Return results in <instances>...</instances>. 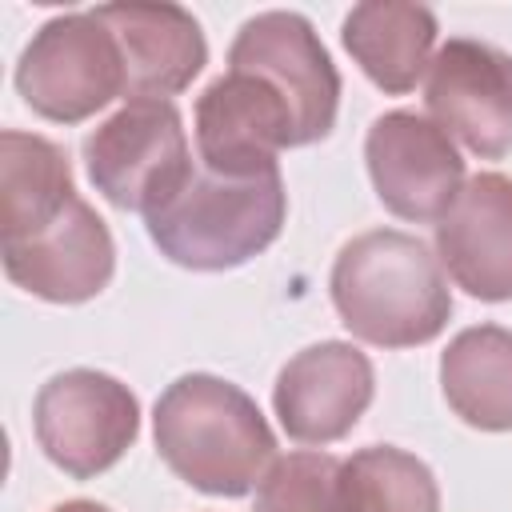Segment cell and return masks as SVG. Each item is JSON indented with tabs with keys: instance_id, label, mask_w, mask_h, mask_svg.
<instances>
[{
	"instance_id": "cell-9",
	"label": "cell",
	"mask_w": 512,
	"mask_h": 512,
	"mask_svg": "<svg viewBox=\"0 0 512 512\" xmlns=\"http://www.w3.org/2000/svg\"><path fill=\"white\" fill-rule=\"evenodd\" d=\"M376 196L400 220H440L464 184V160L448 132L416 112H388L364 140Z\"/></svg>"
},
{
	"instance_id": "cell-16",
	"label": "cell",
	"mask_w": 512,
	"mask_h": 512,
	"mask_svg": "<svg viewBox=\"0 0 512 512\" xmlns=\"http://www.w3.org/2000/svg\"><path fill=\"white\" fill-rule=\"evenodd\" d=\"M440 384L452 412L484 432L512 428V332L500 324L464 328L444 360Z\"/></svg>"
},
{
	"instance_id": "cell-20",
	"label": "cell",
	"mask_w": 512,
	"mask_h": 512,
	"mask_svg": "<svg viewBox=\"0 0 512 512\" xmlns=\"http://www.w3.org/2000/svg\"><path fill=\"white\" fill-rule=\"evenodd\" d=\"M52 512H108V508L104 504H92V500H68V504H60Z\"/></svg>"
},
{
	"instance_id": "cell-5",
	"label": "cell",
	"mask_w": 512,
	"mask_h": 512,
	"mask_svg": "<svg viewBox=\"0 0 512 512\" xmlns=\"http://www.w3.org/2000/svg\"><path fill=\"white\" fill-rule=\"evenodd\" d=\"M16 88L32 112L76 124L128 92L120 44L96 12L56 16L24 48Z\"/></svg>"
},
{
	"instance_id": "cell-6",
	"label": "cell",
	"mask_w": 512,
	"mask_h": 512,
	"mask_svg": "<svg viewBox=\"0 0 512 512\" xmlns=\"http://www.w3.org/2000/svg\"><path fill=\"white\" fill-rule=\"evenodd\" d=\"M44 456L76 480L112 468L140 432L136 396L104 372L72 368L52 376L32 408Z\"/></svg>"
},
{
	"instance_id": "cell-10",
	"label": "cell",
	"mask_w": 512,
	"mask_h": 512,
	"mask_svg": "<svg viewBox=\"0 0 512 512\" xmlns=\"http://www.w3.org/2000/svg\"><path fill=\"white\" fill-rule=\"evenodd\" d=\"M424 104L476 156H504L512 148V56L480 40H448L428 64Z\"/></svg>"
},
{
	"instance_id": "cell-17",
	"label": "cell",
	"mask_w": 512,
	"mask_h": 512,
	"mask_svg": "<svg viewBox=\"0 0 512 512\" xmlns=\"http://www.w3.org/2000/svg\"><path fill=\"white\" fill-rule=\"evenodd\" d=\"M76 196L64 152L28 132L0 136V244L40 232Z\"/></svg>"
},
{
	"instance_id": "cell-12",
	"label": "cell",
	"mask_w": 512,
	"mask_h": 512,
	"mask_svg": "<svg viewBox=\"0 0 512 512\" xmlns=\"http://www.w3.org/2000/svg\"><path fill=\"white\" fill-rule=\"evenodd\" d=\"M372 364L360 348L324 340L296 352L272 392L284 432L300 444H332L372 404Z\"/></svg>"
},
{
	"instance_id": "cell-4",
	"label": "cell",
	"mask_w": 512,
	"mask_h": 512,
	"mask_svg": "<svg viewBox=\"0 0 512 512\" xmlns=\"http://www.w3.org/2000/svg\"><path fill=\"white\" fill-rule=\"evenodd\" d=\"M96 192L124 212H160L192 180L180 112L168 100H128L84 140Z\"/></svg>"
},
{
	"instance_id": "cell-13",
	"label": "cell",
	"mask_w": 512,
	"mask_h": 512,
	"mask_svg": "<svg viewBox=\"0 0 512 512\" xmlns=\"http://www.w3.org/2000/svg\"><path fill=\"white\" fill-rule=\"evenodd\" d=\"M436 252L468 296L512 300V180L472 176L436 220Z\"/></svg>"
},
{
	"instance_id": "cell-15",
	"label": "cell",
	"mask_w": 512,
	"mask_h": 512,
	"mask_svg": "<svg viewBox=\"0 0 512 512\" xmlns=\"http://www.w3.org/2000/svg\"><path fill=\"white\" fill-rule=\"evenodd\" d=\"M432 40H436V16L404 0L360 4L344 20V48L364 68V76L392 96L408 92L420 80V72L432 64L428 60Z\"/></svg>"
},
{
	"instance_id": "cell-14",
	"label": "cell",
	"mask_w": 512,
	"mask_h": 512,
	"mask_svg": "<svg viewBox=\"0 0 512 512\" xmlns=\"http://www.w3.org/2000/svg\"><path fill=\"white\" fill-rule=\"evenodd\" d=\"M92 12L120 44L132 100L176 96L208 60L200 24L176 4H100Z\"/></svg>"
},
{
	"instance_id": "cell-8",
	"label": "cell",
	"mask_w": 512,
	"mask_h": 512,
	"mask_svg": "<svg viewBox=\"0 0 512 512\" xmlns=\"http://www.w3.org/2000/svg\"><path fill=\"white\" fill-rule=\"evenodd\" d=\"M196 144L208 172L264 176L276 172V152L296 148L292 108L252 72L228 68L196 100Z\"/></svg>"
},
{
	"instance_id": "cell-1",
	"label": "cell",
	"mask_w": 512,
	"mask_h": 512,
	"mask_svg": "<svg viewBox=\"0 0 512 512\" xmlns=\"http://www.w3.org/2000/svg\"><path fill=\"white\" fill-rule=\"evenodd\" d=\"M332 304L344 328L376 348H412L440 336L452 316L440 260L408 232L372 228L332 264Z\"/></svg>"
},
{
	"instance_id": "cell-18",
	"label": "cell",
	"mask_w": 512,
	"mask_h": 512,
	"mask_svg": "<svg viewBox=\"0 0 512 512\" xmlns=\"http://www.w3.org/2000/svg\"><path fill=\"white\" fill-rule=\"evenodd\" d=\"M340 512H440V492L424 460L372 444L340 464Z\"/></svg>"
},
{
	"instance_id": "cell-19",
	"label": "cell",
	"mask_w": 512,
	"mask_h": 512,
	"mask_svg": "<svg viewBox=\"0 0 512 512\" xmlns=\"http://www.w3.org/2000/svg\"><path fill=\"white\" fill-rule=\"evenodd\" d=\"M256 512H340V460L324 452L272 460L256 488Z\"/></svg>"
},
{
	"instance_id": "cell-7",
	"label": "cell",
	"mask_w": 512,
	"mask_h": 512,
	"mask_svg": "<svg viewBox=\"0 0 512 512\" xmlns=\"http://www.w3.org/2000/svg\"><path fill=\"white\" fill-rule=\"evenodd\" d=\"M232 68H244L260 76L296 120L300 144L324 140L336 124V100H340V76L312 32V24L296 12H260L252 16L228 52Z\"/></svg>"
},
{
	"instance_id": "cell-3",
	"label": "cell",
	"mask_w": 512,
	"mask_h": 512,
	"mask_svg": "<svg viewBox=\"0 0 512 512\" xmlns=\"http://www.w3.org/2000/svg\"><path fill=\"white\" fill-rule=\"evenodd\" d=\"M284 224L280 172L220 176L192 172L184 192L148 216L152 244L184 268L220 272L264 252Z\"/></svg>"
},
{
	"instance_id": "cell-2",
	"label": "cell",
	"mask_w": 512,
	"mask_h": 512,
	"mask_svg": "<svg viewBox=\"0 0 512 512\" xmlns=\"http://www.w3.org/2000/svg\"><path fill=\"white\" fill-rule=\"evenodd\" d=\"M272 428L228 380L192 372L156 400V452L192 488L240 496L272 460Z\"/></svg>"
},
{
	"instance_id": "cell-11",
	"label": "cell",
	"mask_w": 512,
	"mask_h": 512,
	"mask_svg": "<svg viewBox=\"0 0 512 512\" xmlns=\"http://www.w3.org/2000/svg\"><path fill=\"white\" fill-rule=\"evenodd\" d=\"M0 248H4L8 280L52 304L92 300L112 280L116 268L108 224L80 196H72L64 212L48 220L40 232L24 240H8Z\"/></svg>"
}]
</instances>
